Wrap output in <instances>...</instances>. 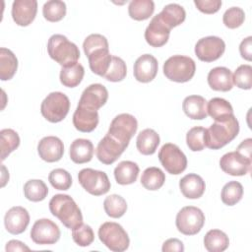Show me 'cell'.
<instances>
[{
    "instance_id": "cell-1",
    "label": "cell",
    "mask_w": 252,
    "mask_h": 252,
    "mask_svg": "<svg viewBox=\"0 0 252 252\" xmlns=\"http://www.w3.org/2000/svg\"><path fill=\"white\" fill-rule=\"evenodd\" d=\"M49 210L69 229H74L83 223L82 212L69 195H54L49 201Z\"/></svg>"
},
{
    "instance_id": "cell-2",
    "label": "cell",
    "mask_w": 252,
    "mask_h": 252,
    "mask_svg": "<svg viewBox=\"0 0 252 252\" xmlns=\"http://www.w3.org/2000/svg\"><path fill=\"white\" fill-rule=\"evenodd\" d=\"M238 132L239 123L234 115L224 121H215L205 131V146L211 150H219L231 142Z\"/></svg>"
},
{
    "instance_id": "cell-3",
    "label": "cell",
    "mask_w": 252,
    "mask_h": 252,
    "mask_svg": "<svg viewBox=\"0 0 252 252\" xmlns=\"http://www.w3.org/2000/svg\"><path fill=\"white\" fill-rule=\"evenodd\" d=\"M47 52L51 59L62 67L76 63L80 58L78 46L63 34H53L47 42Z\"/></svg>"
},
{
    "instance_id": "cell-4",
    "label": "cell",
    "mask_w": 252,
    "mask_h": 252,
    "mask_svg": "<svg viewBox=\"0 0 252 252\" xmlns=\"http://www.w3.org/2000/svg\"><path fill=\"white\" fill-rule=\"evenodd\" d=\"M196 64L191 57L184 55H173L163 64V74L165 77L176 83L190 81L195 75Z\"/></svg>"
},
{
    "instance_id": "cell-5",
    "label": "cell",
    "mask_w": 252,
    "mask_h": 252,
    "mask_svg": "<svg viewBox=\"0 0 252 252\" xmlns=\"http://www.w3.org/2000/svg\"><path fill=\"white\" fill-rule=\"evenodd\" d=\"M98 238L108 249L123 252L128 249L130 239L125 229L117 222L106 221L98 228Z\"/></svg>"
},
{
    "instance_id": "cell-6",
    "label": "cell",
    "mask_w": 252,
    "mask_h": 252,
    "mask_svg": "<svg viewBox=\"0 0 252 252\" xmlns=\"http://www.w3.org/2000/svg\"><path fill=\"white\" fill-rule=\"evenodd\" d=\"M70 109L69 97L61 92H53L42 100L40 111L42 116L51 123L62 121Z\"/></svg>"
},
{
    "instance_id": "cell-7",
    "label": "cell",
    "mask_w": 252,
    "mask_h": 252,
    "mask_svg": "<svg viewBox=\"0 0 252 252\" xmlns=\"http://www.w3.org/2000/svg\"><path fill=\"white\" fill-rule=\"evenodd\" d=\"M205 223V215L197 207H183L176 215L175 224L181 233L185 235L197 234Z\"/></svg>"
},
{
    "instance_id": "cell-8",
    "label": "cell",
    "mask_w": 252,
    "mask_h": 252,
    "mask_svg": "<svg viewBox=\"0 0 252 252\" xmlns=\"http://www.w3.org/2000/svg\"><path fill=\"white\" fill-rule=\"evenodd\" d=\"M79 183L90 194L100 196L107 193L110 189V181L104 171L93 168H84L78 174Z\"/></svg>"
},
{
    "instance_id": "cell-9",
    "label": "cell",
    "mask_w": 252,
    "mask_h": 252,
    "mask_svg": "<svg viewBox=\"0 0 252 252\" xmlns=\"http://www.w3.org/2000/svg\"><path fill=\"white\" fill-rule=\"evenodd\" d=\"M158 159L170 174H180L187 167V158L178 146L172 143L164 144L158 152Z\"/></svg>"
},
{
    "instance_id": "cell-10",
    "label": "cell",
    "mask_w": 252,
    "mask_h": 252,
    "mask_svg": "<svg viewBox=\"0 0 252 252\" xmlns=\"http://www.w3.org/2000/svg\"><path fill=\"white\" fill-rule=\"evenodd\" d=\"M137 128L138 122L133 115L129 113H121L113 118L107 134L128 146L131 138L136 133Z\"/></svg>"
},
{
    "instance_id": "cell-11",
    "label": "cell",
    "mask_w": 252,
    "mask_h": 252,
    "mask_svg": "<svg viewBox=\"0 0 252 252\" xmlns=\"http://www.w3.org/2000/svg\"><path fill=\"white\" fill-rule=\"evenodd\" d=\"M60 234L58 225L48 219L37 220L31 229L32 240L39 245L56 243L60 238Z\"/></svg>"
},
{
    "instance_id": "cell-12",
    "label": "cell",
    "mask_w": 252,
    "mask_h": 252,
    "mask_svg": "<svg viewBox=\"0 0 252 252\" xmlns=\"http://www.w3.org/2000/svg\"><path fill=\"white\" fill-rule=\"evenodd\" d=\"M225 50L224 41L219 36H206L199 39L195 45L196 56L204 62L218 60Z\"/></svg>"
},
{
    "instance_id": "cell-13",
    "label": "cell",
    "mask_w": 252,
    "mask_h": 252,
    "mask_svg": "<svg viewBox=\"0 0 252 252\" xmlns=\"http://www.w3.org/2000/svg\"><path fill=\"white\" fill-rule=\"evenodd\" d=\"M127 147L106 133L97 144L96 158L103 164H112L119 158Z\"/></svg>"
},
{
    "instance_id": "cell-14",
    "label": "cell",
    "mask_w": 252,
    "mask_h": 252,
    "mask_svg": "<svg viewBox=\"0 0 252 252\" xmlns=\"http://www.w3.org/2000/svg\"><path fill=\"white\" fill-rule=\"evenodd\" d=\"M252 159L239 154L237 151L224 154L220 159L221 170L232 176H242L250 172Z\"/></svg>"
},
{
    "instance_id": "cell-15",
    "label": "cell",
    "mask_w": 252,
    "mask_h": 252,
    "mask_svg": "<svg viewBox=\"0 0 252 252\" xmlns=\"http://www.w3.org/2000/svg\"><path fill=\"white\" fill-rule=\"evenodd\" d=\"M170 28L167 27L159 15H156L150 22L145 31V39L153 47H160L164 45L169 37Z\"/></svg>"
},
{
    "instance_id": "cell-16",
    "label": "cell",
    "mask_w": 252,
    "mask_h": 252,
    "mask_svg": "<svg viewBox=\"0 0 252 252\" xmlns=\"http://www.w3.org/2000/svg\"><path fill=\"white\" fill-rule=\"evenodd\" d=\"M37 2L35 0H15L12 5V18L21 27L32 24L36 16Z\"/></svg>"
},
{
    "instance_id": "cell-17",
    "label": "cell",
    "mask_w": 252,
    "mask_h": 252,
    "mask_svg": "<svg viewBox=\"0 0 252 252\" xmlns=\"http://www.w3.org/2000/svg\"><path fill=\"white\" fill-rule=\"evenodd\" d=\"M108 98V92L101 84H92L87 87L79 100V105H83L94 110L103 106Z\"/></svg>"
},
{
    "instance_id": "cell-18",
    "label": "cell",
    "mask_w": 252,
    "mask_h": 252,
    "mask_svg": "<svg viewBox=\"0 0 252 252\" xmlns=\"http://www.w3.org/2000/svg\"><path fill=\"white\" fill-rule=\"evenodd\" d=\"M39 158L47 162H55L61 159L64 154L63 142L55 136L42 138L37 145Z\"/></svg>"
},
{
    "instance_id": "cell-19",
    "label": "cell",
    "mask_w": 252,
    "mask_h": 252,
    "mask_svg": "<svg viewBox=\"0 0 252 252\" xmlns=\"http://www.w3.org/2000/svg\"><path fill=\"white\" fill-rule=\"evenodd\" d=\"M158 60L151 54L141 55L134 63L133 74L135 79L141 83L153 81L158 73Z\"/></svg>"
},
{
    "instance_id": "cell-20",
    "label": "cell",
    "mask_w": 252,
    "mask_h": 252,
    "mask_svg": "<svg viewBox=\"0 0 252 252\" xmlns=\"http://www.w3.org/2000/svg\"><path fill=\"white\" fill-rule=\"evenodd\" d=\"M30 223L29 212L21 207L16 206L8 210L4 217V224L8 232L20 234L26 230Z\"/></svg>"
},
{
    "instance_id": "cell-21",
    "label": "cell",
    "mask_w": 252,
    "mask_h": 252,
    "mask_svg": "<svg viewBox=\"0 0 252 252\" xmlns=\"http://www.w3.org/2000/svg\"><path fill=\"white\" fill-rule=\"evenodd\" d=\"M73 124L80 132L90 133L94 131L98 124L97 110L78 104L73 114Z\"/></svg>"
},
{
    "instance_id": "cell-22",
    "label": "cell",
    "mask_w": 252,
    "mask_h": 252,
    "mask_svg": "<svg viewBox=\"0 0 252 252\" xmlns=\"http://www.w3.org/2000/svg\"><path fill=\"white\" fill-rule=\"evenodd\" d=\"M208 84L215 91L228 92L233 87L232 73L226 67L213 68L208 74Z\"/></svg>"
},
{
    "instance_id": "cell-23",
    "label": "cell",
    "mask_w": 252,
    "mask_h": 252,
    "mask_svg": "<svg viewBox=\"0 0 252 252\" xmlns=\"http://www.w3.org/2000/svg\"><path fill=\"white\" fill-rule=\"evenodd\" d=\"M179 188L184 197L188 199H198L204 194L206 184L200 175L189 173L180 179Z\"/></svg>"
},
{
    "instance_id": "cell-24",
    "label": "cell",
    "mask_w": 252,
    "mask_h": 252,
    "mask_svg": "<svg viewBox=\"0 0 252 252\" xmlns=\"http://www.w3.org/2000/svg\"><path fill=\"white\" fill-rule=\"evenodd\" d=\"M184 113L191 119L202 120L208 116L207 100L197 94L186 96L182 103Z\"/></svg>"
},
{
    "instance_id": "cell-25",
    "label": "cell",
    "mask_w": 252,
    "mask_h": 252,
    "mask_svg": "<svg viewBox=\"0 0 252 252\" xmlns=\"http://www.w3.org/2000/svg\"><path fill=\"white\" fill-rule=\"evenodd\" d=\"M94 145L88 139H76L70 146V158L78 164L92 160Z\"/></svg>"
},
{
    "instance_id": "cell-26",
    "label": "cell",
    "mask_w": 252,
    "mask_h": 252,
    "mask_svg": "<svg viewBox=\"0 0 252 252\" xmlns=\"http://www.w3.org/2000/svg\"><path fill=\"white\" fill-rule=\"evenodd\" d=\"M87 57L91 70L94 74L103 77L107 72L112 60V55L109 53V48L96 49L91 52Z\"/></svg>"
},
{
    "instance_id": "cell-27",
    "label": "cell",
    "mask_w": 252,
    "mask_h": 252,
    "mask_svg": "<svg viewBox=\"0 0 252 252\" xmlns=\"http://www.w3.org/2000/svg\"><path fill=\"white\" fill-rule=\"evenodd\" d=\"M159 142L158 134L154 129L147 128L138 134L136 146L142 155L150 156L156 153Z\"/></svg>"
},
{
    "instance_id": "cell-28",
    "label": "cell",
    "mask_w": 252,
    "mask_h": 252,
    "mask_svg": "<svg viewBox=\"0 0 252 252\" xmlns=\"http://www.w3.org/2000/svg\"><path fill=\"white\" fill-rule=\"evenodd\" d=\"M138 164L131 160H123L114 168V177L118 184L129 185L134 183L139 175Z\"/></svg>"
},
{
    "instance_id": "cell-29",
    "label": "cell",
    "mask_w": 252,
    "mask_h": 252,
    "mask_svg": "<svg viewBox=\"0 0 252 252\" xmlns=\"http://www.w3.org/2000/svg\"><path fill=\"white\" fill-rule=\"evenodd\" d=\"M207 113L215 121H224L233 115V108L226 99L214 97L208 102Z\"/></svg>"
},
{
    "instance_id": "cell-30",
    "label": "cell",
    "mask_w": 252,
    "mask_h": 252,
    "mask_svg": "<svg viewBox=\"0 0 252 252\" xmlns=\"http://www.w3.org/2000/svg\"><path fill=\"white\" fill-rule=\"evenodd\" d=\"M85 75V69L82 64L76 62L63 66L60 71V82L67 88H75L80 85Z\"/></svg>"
},
{
    "instance_id": "cell-31",
    "label": "cell",
    "mask_w": 252,
    "mask_h": 252,
    "mask_svg": "<svg viewBox=\"0 0 252 252\" xmlns=\"http://www.w3.org/2000/svg\"><path fill=\"white\" fill-rule=\"evenodd\" d=\"M18 69V59L16 55L5 47L0 48V79L2 81L11 80Z\"/></svg>"
},
{
    "instance_id": "cell-32",
    "label": "cell",
    "mask_w": 252,
    "mask_h": 252,
    "mask_svg": "<svg viewBox=\"0 0 252 252\" xmlns=\"http://www.w3.org/2000/svg\"><path fill=\"white\" fill-rule=\"evenodd\" d=\"M158 15L162 22L170 29L182 24L186 18L184 8L176 3H171L164 6Z\"/></svg>"
},
{
    "instance_id": "cell-33",
    "label": "cell",
    "mask_w": 252,
    "mask_h": 252,
    "mask_svg": "<svg viewBox=\"0 0 252 252\" xmlns=\"http://www.w3.org/2000/svg\"><path fill=\"white\" fill-rule=\"evenodd\" d=\"M204 245L209 252H222L228 247L229 239L223 231L211 229L204 237Z\"/></svg>"
},
{
    "instance_id": "cell-34",
    "label": "cell",
    "mask_w": 252,
    "mask_h": 252,
    "mask_svg": "<svg viewBox=\"0 0 252 252\" xmlns=\"http://www.w3.org/2000/svg\"><path fill=\"white\" fill-rule=\"evenodd\" d=\"M155 11V3L152 0H133L128 6L129 16L136 21L149 19Z\"/></svg>"
},
{
    "instance_id": "cell-35",
    "label": "cell",
    "mask_w": 252,
    "mask_h": 252,
    "mask_svg": "<svg viewBox=\"0 0 252 252\" xmlns=\"http://www.w3.org/2000/svg\"><path fill=\"white\" fill-rule=\"evenodd\" d=\"M165 181L163 171L156 166L148 167L144 170L141 176V184L148 190H158Z\"/></svg>"
},
{
    "instance_id": "cell-36",
    "label": "cell",
    "mask_w": 252,
    "mask_h": 252,
    "mask_svg": "<svg viewBox=\"0 0 252 252\" xmlns=\"http://www.w3.org/2000/svg\"><path fill=\"white\" fill-rule=\"evenodd\" d=\"M25 197L32 202H40L44 200L48 194L46 184L40 179H31L24 185Z\"/></svg>"
},
{
    "instance_id": "cell-37",
    "label": "cell",
    "mask_w": 252,
    "mask_h": 252,
    "mask_svg": "<svg viewBox=\"0 0 252 252\" xmlns=\"http://www.w3.org/2000/svg\"><path fill=\"white\" fill-rule=\"evenodd\" d=\"M103 208L106 215L113 219L121 218L127 211V203L123 197L117 194L107 196L103 201Z\"/></svg>"
},
{
    "instance_id": "cell-38",
    "label": "cell",
    "mask_w": 252,
    "mask_h": 252,
    "mask_svg": "<svg viewBox=\"0 0 252 252\" xmlns=\"http://www.w3.org/2000/svg\"><path fill=\"white\" fill-rule=\"evenodd\" d=\"M0 138L1 160H4L20 146V137L13 129H3L0 131Z\"/></svg>"
},
{
    "instance_id": "cell-39",
    "label": "cell",
    "mask_w": 252,
    "mask_h": 252,
    "mask_svg": "<svg viewBox=\"0 0 252 252\" xmlns=\"http://www.w3.org/2000/svg\"><path fill=\"white\" fill-rule=\"evenodd\" d=\"M243 196V186L238 181H229L221 189V201L227 206H234Z\"/></svg>"
},
{
    "instance_id": "cell-40",
    "label": "cell",
    "mask_w": 252,
    "mask_h": 252,
    "mask_svg": "<svg viewBox=\"0 0 252 252\" xmlns=\"http://www.w3.org/2000/svg\"><path fill=\"white\" fill-rule=\"evenodd\" d=\"M42 14L48 22H59L66 15V4L60 0H50L44 3Z\"/></svg>"
},
{
    "instance_id": "cell-41",
    "label": "cell",
    "mask_w": 252,
    "mask_h": 252,
    "mask_svg": "<svg viewBox=\"0 0 252 252\" xmlns=\"http://www.w3.org/2000/svg\"><path fill=\"white\" fill-rule=\"evenodd\" d=\"M127 74L126 63L123 59L117 56H112V60L107 72L104 74L103 78L110 82H120L125 79Z\"/></svg>"
},
{
    "instance_id": "cell-42",
    "label": "cell",
    "mask_w": 252,
    "mask_h": 252,
    "mask_svg": "<svg viewBox=\"0 0 252 252\" xmlns=\"http://www.w3.org/2000/svg\"><path fill=\"white\" fill-rule=\"evenodd\" d=\"M205 131L206 129L201 126L191 128L186 134V143L188 148L193 152H200L205 149Z\"/></svg>"
},
{
    "instance_id": "cell-43",
    "label": "cell",
    "mask_w": 252,
    "mask_h": 252,
    "mask_svg": "<svg viewBox=\"0 0 252 252\" xmlns=\"http://www.w3.org/2000/svg\"><path fill=\"white\" fill-rule=\"evenodd\" d=\"M48 180L57 190H68L72 185L71 174L63 168L53 169L48 175Z\"/></svg>"
},
{
    "instance_id": "cell-44",
    "label": "cell",
    "mask_w": 252,
    "mask_h": 252,
    "mask_svg": "<svg viewBox=\"0 0 252 252\" xmlns=\"http://www.w3.org/2000/svg\"><path fill=\"white\" fill-rule=\"evenodd\" d=\"M233 84L242 90H250L252 87V67L248 64L240 65L232 75Z\"/></svg>"
},
{
    "instance_id": "cell-45",
    "label": "cell",
    "mask_w": 252,
    "mask_h": 252,
    "mask_svg": "<svg viewBox=\"0 0 252 252\" xmlns=\"http://www.w3.org/2000/svg\"><path fill=\"white\" fill-rule=\"evenodd\" d=\"M72 238L79 246L86 247L93 243L94 234L93 228L90 225L82 223L81 225L72 229Z\"/></svg>"
},
{
    "instance_id": "cell-46",
    "label": "cell",
    "mask_w": 252,
    "mask_h": 252,
    "mask_svg": "<svg viewBox=\"0 0 252 252\" xmlns=\"http://www.w3.org/2000/svg\"><path fill=\"white\" fill-rule=\"evenodd\" d=\"M245 20V13L239 7H231L228 8L223 16L222 22L224 26L228 29H236L240 27Z\"/></svg>"
},
{
    "instance_id": "cell-47",
    "label": "cell",
    "mask_w": 252,
    "mask_h": 252,
    "mask_svg": "<svg viewBox=\"0 0 252 252\" xmlns=\"http://www.w3.org/2000/svg\"><path fill=\"white\" fill-rule=\"evenodd\" d=\"M83 48L86 56L91 52L99 48H108V41L105 36L98 33H92L86 37L83 43Z\"/></svg>"
},
{
    "instance_id": "cell-48",
    "label": "cell",
    "mask_w": 252,
    "mask_h": 252,
    "mask_svg": "<svg viewBox=\"0 0 252 252\" xmlns=\"http://www.w3.org/2000/svg\"><path fill=\"white\" fill-rule=\"evenodd\" d=\"M194 4L197 7V9L202 13L214 14L220 10L221 6V1L220 0H195Z\"/></svg>"
},
{
    "instance_id": "cell-49",
    "label": "cell",
    "mask_w": 252,
    "mask_h": 252,
    "mask_svg": "<svg viewBox=\"0 0 252 252\" xmlns=\"http://www.w3.org/2000/svg\"><path fill=\"white\" fill-rule=\"evenodd\" d=\"M239 52L242 58L247 61H251L252 59V36H248L244 38L239 45Z\"/></svg>"
},
{
    "instance_id": "cell-50",
    "label": "cell",
    "mask_w": 252,
    "mask_h": 252,
    "mask_svg": "<svg viewBox=\"0 0 252 252\" xmlns=\"http://www.w3.org/2000/svg\"><path fill=\"white\" fill-rule=\"evenodd\" d=\"M161 250L163 252H169V251L183 252L184 251V245H183L182 241H180L177 238H169V239H167L163 242Z\"/></svg>"
},
{
    "instance_id": "cell-51",
    "label": "cell",
    "mask_w": 252,
    "mask_h": 252,
    "mask_svg": "<svg viewBox=\"0 0 252 252\" xmlns=\"http://www.w3.org/2000/svg\"><path fill=\"white\" fill-rule=\"evenodd\" d=\"M239 154L246 157L247 158L251 159V151H252V139L248 138L240 143L236 150Z\"/></svg>"
},
{
    "instance_id": "cell-52",
    "label": "cell",
    "mask_w": 252,
    "mask_h": 252,
    "mask_svg": "<svg viewBox=\"0 0 252 252\" xmlns=\"http://www.w3.org/2000/svg\"><path fill=\"white\" fill-rule=\"evenodd\" d=\"M30 247H28L25 243L19 240H10L6 244V251H29Z\"/></svg>"
}]
</instances>
